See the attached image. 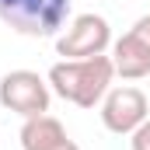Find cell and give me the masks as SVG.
Listing matches in <instances>:
<instances>
[{
    "instance_id": "obj_1",
    "label": "cell",
    "mask_w": 150,
    "mask_h": 150,
    "mask_svg": "<svg viewBox=\"0 0 150 150\" xmlns=\"http://www.w3.org/2000/svg\"><path fill=\"white\" fill-rule=\"evenodd\" d=\"M112 56H87V59H59L49 67V87L77 108H94L112 87Z\"/></svg>"
},
{
    "instance_id": "obj_2",
    "label": "cell",
    "mask_w": 150,
    "mask_h": 150,
    "mask_svg": "<svg viewBox=\"0 0 150 150\" xmlns=\"http://www.w3.org/2000/svg\"><path fill=\"white\" fill-rule=\"evenodd\" d=\"M70 0H0V21L28 38H49L67 25Z\"/></svg>"
},
{
    "instance_id": "obj_3",
    "label": "cell",
    "mask_w": 150,
    "mask_h": 150,
    "mask_svg": "<svg viewBox=\"0 0 150 150\" xmlns=\"http://www.w3.org/2000/svg\"><path fill=\"white\" fill-rule=\"evenodd\" d=\"M49 80L38 77L35 70H11L0 80V105L21 119H35L49 112Z\"/></svg>"
},
{
    "instance_id": "obj_4",
    "label": "cell",
    "mask_w": 150,
    "mask_h": 150,
    "mask_svg": "<svg viewBox=\"0 0 150 150\" xmlns=\"http://www.w3.org/2000/svg\"><path fill=\"white\" fill-rule=\"evenodd\" d=\"M112 45V28L101 14H77L70 28L56 38V52L63 59H87V56H101Z\"/></svg>"
},
{
    "instance_id": "obj_5",
    "label": "cell",
    "mask_w": 150,
    "mask_h": 150,
    "mask_svg": "<svg viewBox=\"0 0 150 150\" xmlns=\"http://www.w3.org/2000/svg\"><path fill=\"white\" fill-rule=\"evenodd\" d=\"M147 119H150V105H147V94L140 87H129V84L108 87V94L101 98V122L115 136H129Z\"/></svg>"
},
{
    "instance_id": "obj_6",
    "label": "cell",
    "mask_w": 150,
    "mask_h": 150,
    "mask_svg": "<svg viewBox=\"0 0 150 150\" xmlns=\"http://www.w3.org/2000/svg\"><path fill=\"white\" fill-rule=\"evenodd\" d=\"M112 67L122 80H140V77L150 74V49L143 45V38L133 28L119 42H112Z\"/></svg>"
},
{
    "instance_id": "obj_7",
    "label": "cell",
    "mask_w": 150,
    "mask_h": 150,
    "mask_svg": "<svg viewBox=\"0 0 150 150\" xmlns=\"http://www.w3.org/2000/svg\"><path fill=\"white\" fill-rule=\"evenodd\" d=\"M63 136H67V129L59 119H52L49 112L35 115V119H25V126H21V150H45L59 143Z\"/></svg>"
},
{
    "instance_id": "obj_8",
    "label": "cell",
    "mask_w": 150,
    "mask_h": 150,
    "mask_svg": "<svg viewBox=\"0 0 150 150\" xmlns=\"http://www.w3.org/2000/svg\"><path fill=\"white\" fill-rule=\"evenodd\" d=\"M129 147H133V150H150V119L140 122V126L129 133Z\"/></svg>"
},
{
    "instance_id": "obj_9",
    "label": "cell",
    "mask_w": 150,
    "mask_h": 150,
    "mask_svg": "<svg viewBox=\"0 0 150 150\" xmlns=\"http://www.w3.org/2000/svg\"><path fill=\"white\" fill-rule=\"evenodd\" d=\"M133 32H136V35L143 38V45L150 49V14H143V18H140V21L133 25Z\"/></svg>"
},
{
    "instance_id": "obj_10",
    "label": "cell",
    "mask_w": 150,
    "mask_h": 150,
    "mask_svg": "<svg viewBox=\"0 0 150 150\" xmlns=\"http://www.w3.org/2000/svg\"><path fill=\"white\" fill-rule=\"evenodd\" d=\"M45 150H80V147H77V143L70 140V136H63L59 143H52V147H45Z\"/></svg>"
}]
</instances>
